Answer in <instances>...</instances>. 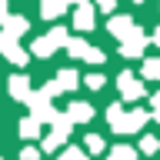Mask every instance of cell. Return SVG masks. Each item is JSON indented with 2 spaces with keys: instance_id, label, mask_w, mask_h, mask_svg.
I'll return each mask as SVG.
<instances>
[{
  "instance_id": "4",
  "label": "cell",
  "mask_w": 160,
  "mask_h": 160,
  "mask_svg": "<svg viewBox=\"0 0 160 160\" xmlns=\"http://www.w3.org/2000/svg\"><path fill=\"white\" fill-rule=\"evenodd\" d=\"M110 33L113 37H120L123 43H133V40H143V33L137 30V23H130L127 17H117L113 23H110Z\"/></svg>"
},
{
  "instance_id": "15",
  "label": "cell",
  "mask_w": 160,
  "mask_h": 160,
  "mask_svg": "<svg viewBox=\"0 0 160 160\" xmlns=\"http://www.w3.org/2000/svg\"><path fill=\"white\" fill-rule=\"evenodd\" d=\"M60 160H90V157H87V153H83V150L70 147V150H67V153H63V157H60Z\"/></svg>"
},
{
  "instance_id": "20",
  "label": "cell",
  "mask_w": 160,
  "mask_h": 160,
  "mask_svg": "<svg viewBox=\"0 0 160 160\" xmlns=\"http://www.w3.org/2000/svg\"><path fill=\"white\" fill-rule=\"evenodd\" d=\"M150 103H153V117L160 120V93H157V97H153V100H150Z\"/></svg>"
},
{
  "instance_id": "17",
  "label": "cell",
  "mask_w": 160,
  "mask_h": 160,
  "mask_svg": "<svg viewBox=\"0 0 160 160\" xmlns=\"http://www.w3.org/2000/svg\"><path fill=\"white\" fill-rule=\"evenodd\" d=\"M87 87H93V90L103 87V77H100V73H90V77H87Z\"/></svg>"
},
{
  "instance_id": "22",
  "label": "cell",
  "mask_w": 160,
  "mask_h": 160,
  "mask_svg": "<svg viewBox=\"0 0 160 160\" xmlns=\"http://www.w3.org/2000/svg\"><path fill=\"white\" fill-rule=\"evenodd\" d=\"M153 40H157V43H160V30H157V33H153Z\"/></svg>"
},
{
  "instance_id": "9",
  "label": "cell",
  "mask_w": 160,
  "mask_h": 160,
  "mask_svg": "<svg viewBox=\"0 0 160 160\" xmlns=\"http://www.w3.org/2000/svg\"><path fill=\"white\" fill-rule=\"evenodd\" d=\"M10 93H13L17 100H30V83H27L23 73H17V77L10 80Z\"/></svg>"
},
{
  "instance_id": "11",
  "label": "cell",
  "mask_w": 160,
  "mask_h": 160,
  "mask_svg": "<svg viewBox=\"0 0 160 160\" xmlns=\"http://www.w3.org/2000/svg\"><path fill=\"white\" fill-rule=\"evenodd\" d=\"M63 7H67V0H43V17H60L63 13Z\"/></svg>"
},
{
  "instance_id": "8",
  "label": "cell",
  "mask_w": 160,
  "mask_h": 160,
  "mask_svg": "<svg viewBox=\"0 0 160 160\" xmlns=\"http://www.w3.org/2000/svg\"><path fill=\"white\" fill-rule=\"evenodd\" d=\"M73 23H77V30H93V7L80 3L77 13H73Z\"/></svg>"
},
{
  "instance_id": "19",
  "label": "cell",
  "mask_w": 160,
  "mask_h": 160,
  "mask_svg": "<svg viewBox=\"0 0 160 160\" xmlns=\"http://www.w3.org/2000/svg\"><path fill=\"white\" fill-rule=\"evenodd\" d=\"M20 157H23V160H37L40 153H37V150H33V147H23V153H20Z\"/></svg>"
},
{
  "instance_id": "10",
  "label": "cell",
  "mask_w": 160,
  "mask_h": 160,
  "mask_svg": "<svg viewBox=\"0 0 160 160\" xmlns=\"http://www.w3.org/2000/svg\"><path fill=\"white\" fill-rule=\"evenodd\" d=\"M67 117L70 120H90V117H93V107H90V103H70Z\"/></svg>"
},
{
  "instance_id": "3",
  "label": "cell",
  "mask_w": 160,
  "mask_h": 160,
  "mask_svg": "<svg viewBox=\"0 0 160 160\" xmlns=\"http://www.w3.org/2000/svg\"><path fill=\"white\" fill-rule=\"evenodd\" d=\"M63 43H67V33L57 27V30H50L47 37H40L37 43H33V50H37V57H50V53H53L57 47H63Z\"/></svg>"
},
{
  "instance_id": "16",
  "label": "cell",
  "mask_w": 160,
  "mask_h": 160,
  "mask_svg": "<svg viewBox=\"0 0 160 160\" xmlns=\"http://www.w3.org/2000/svg\"><path fill=\"white\" fill-rule=\"evenodd\" d=\"M87 147L93 150V153H100V150H103V140H100L97 133H90V137H87Z\"/></svg>"
},
{
  "instance_id": "1",
  "label": "cell",
  "mask_w": 160,
  "mask_h": 160,
  "mask_svg": "<svg viewBox=\"0 0 160 160\" xmlns=\"http://www.w3.org/2000/svg\"><path fill=\"white\" fill-rule=\"evenodd\" d=\"M27 30V20L23 17H10L7 20V27L0 30V50H3V57L7 60H13V63H23L27 60V53L17 47V37Z\"/></svg>"
},
{
  "instance_id": "14",
  "label": "cell",
  "mask_w": 160,
  "mask_h": 160,
  "mask_svg": "<svg viewBox=\"0 0 160 160\" xmlns=\"http://www.w3.org/2000/svg\"><path fill=\"white\" fill-rule=\"evenodd\" d=\"M110 160H137V150H130V147H117Z\"/></svg>"
},
{
  "instance_id": "13",
  "label": "cell",
  "mask_w": 160,
  "mask_h": 160,
  "mask_svg": "<svg viewBox=\"0 0 160 160\" xmlns=\"http://www.w3.org/2000/svg\"><path fill=\"white\" fill-rule=\"evenodd\" d=\"M143 77H147V80H160V60L157 57L143 63Z\"/></svg>"
},
{
  "instance_id": "12",
  "label": "cell",
  "mask_w": 160,
  "mask_h": 160,
  "mask_svg": "<svg viewBox=\"0 0 160 160\" xmlns=\"http://www.w3.org/2000/svg\"><path fill=\"white\" fill-rule=\"evenodd\" d=\"M20 133H23V137H30V140H33V137H37V133H40V130H37V117H23V120H20Z\"/></svg>"
},
{
  "instance_id": "23",
  "label": "cell",
  "mask_w": 160,
  "mask_h": 160,
  "mask_svg": "<svg viewBox=\"0 0 160 160\" xmlns=\"http://www.w3.org/2000/svg\"><path fill=\"white\" fill-rule=\"evenodd\" d=\"M133 3H143V0H133Z\"/></svg>"
},
{
  "instance_id": "5",
  "label": "cell",
  "mask_w": 160,
  "mask_h": 160,
  "mask_svg": "<svg viewBox=\"0 0 160 160\" xmlns=\"http://www.w3.org/2000/svg\"><path fill=\"white\" fill-rule=\"evenodd\" d=\"M67 50L73 53V57L87 60V63H100V60H103V53H100V50H93L90 43H83V40H67Z\"/></svg>"
},
{
  "instance_id": "18",
  "label": "cell",
  "mask_w": 160,
  "mask_h": 160,
  "mask_svg": "<svg viewBox=\"0 0 160 160\" xmlns=\"http://www.w3.org/2000/svg\"><path fill=\"white\" fill-rule=\"evenodd\" d=\"M143 150H147V153H153V150H157V140H153V137H143Z\"/></svg>"
},
{
  "instance_id": "24",
  "label": "cell",
  "mask_w": 160,
  "mask_h": 160,
  "mask_svg": "<svg viewBox=\"0 0 160 160\" xmlns=\"http://www.w3.org/2000/svg\"><path fill=\"white\" fill-rule=\"evenodd\" d=\"M80 3H83V0H80Z\"/></svg>"
},
{
  "instance_id": "6",
  "label": "cell",
  "mask_w": 160,
  "mask_h": 160,
  "mask_svg": "<svg viewBox=\"0 0 160 160\" xmlns=\"http://www.w3.org/2000/svg\"><path fill=\"white\" fill-rule=\"evenodd\" d=\"M117 83H120L123 100H137V97H143V83H140V80H133V73H120Z\"/></svg>"
},
{
  "instance_id": "7",
  "label": "cell",
  "mask_w": 160,
  "mask_h": 160,
  "mask_svg": "<svg viewBox=\"0 0 160 160\" xmlns=\"http://www.w3.org/2000/svg\"><path fill=\"white\" fill-rule=\"evenodd\" d=\"M73 83H77V73H73V70H63L57 80H50L47 87H43V97H53V93H60V90H70Z\"/></svg>"
},
{
  "instance_id": "2",
  "label": "cell",
  "mask_w": 160,
  "mask_h": 160,
  "mask_svg": "<svg viewBox=\"0 0 160 160\" xmlns=\"http://www.w3.org/2000/svg\"><path fill=\"white\" fill-rule=\"evenodd\" d=\"M107 120L113 123V130H117V133H133V130H140L143 123H147V113H143V110L123 113V107H120V103H113V107L107 110Z\"/></svg>"
},
{
  "instance_id": "21",
  "label": "cell",
  "mask_w": 160,
  "mask_h": 160,
  "mask_svg": "<svg viewBox=\"0 0 160 160\" xmlns=\"http://www.w3.org/2000/svg\"><path fill=\"white\" fill-rule=\"evenodd\" d=\"M3 17H7V3L0 0V23H3Z\"/></svg>"
}]
</instances>
